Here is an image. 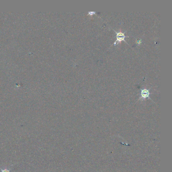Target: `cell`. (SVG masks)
Wrapping results in <instances>:
<instances>
[{"label":"cell","mask_w":172,"mask_h":172,"mask_svg":"<svg viewBox=\"0 0 172 172\" xmlns=\"http://www.w3.org/2000/svg\"><path fill=\"white\" fill-rule=\"evenodd\" d=\"M114 31L116 34V41H115L114 45H116L117 44H118V43L121 42V41H125V38L126 36L125 35V32H121V31L117 32V31H116V30H115Z\"/></svg>","instance_id":"cell-1"},{"label":"cell","mask_w":172,"mask_h":172,"mask_svg":"<svg viewBox=\"0 0 172 172\" xmlns=\"http://www.w3.org/2000/svg\"><path fill=\"white\" fill-rule=\"evenodd\" d=\"M150 94V90L146 88L141 89V97H140V99H145L146 98L149 97Z\"/></svg>","instance_id":"cell-2"},{"label":"cell","mask_w":172,"mask_h":172,"mask_svg":"<svg viewBox=\"0 0 172 172\" xmlns=\"http://www.w3.org/2000/svg\"><path fill=\"white\" fill-rule=\"evenodd\" d=\"M0 170L1 171V172H10L11 169L5 168L3 169L0 167Z\"/></svg>","instance_id":"cell-3"},{"label":"cell","mask_w":172,"mask_h":172,"mask_svg":"<svg viewBox=\"0 0 172 172\" xmlns=\"http://www.w3.org/2000/svg\"><path fill=\"white\" fill-rule=\"evenodd\" d=\"M96 12L94 11H90L88 12V15H90V16H92V15L96 14Z\"/></svg>","instance_id":"cell-4"},{"label":"cell","mask_w":172,"mask_h":172,"mask_svg":"<svg viewBox=\"0 0 172 172\" xmlns=\"http://www.w3.org/2000/svg\"><path fill=\"white\" fill-rule=\"evenodd\" d=\"M141 43H142V40L141 39L137 40L136 41V43L138 45H140Z\"/></svg>","instance_id":"cell-5"}]
</instances>
